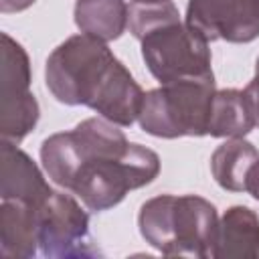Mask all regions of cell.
<instances>
[{"mask_svg":"<svg viewBox=\"0 0 259 259\" xmlns=\"http://www.w3.org/2000/svg\"><path fill=\"white\" fill-rule=\"evenodd\" d=\"M32 4H34V0H0V12L2 14L20 12V10H26Z\"/></svg>","mask_w":259,"mask_h":259,"instance_id":"17","label":"cell"},{"mask_svg":"<svg viewBox=\"0 0 259 259\" xmlns=\"http://www.w3.org/2000/svg\"><path fill=\"white\" fill-rule=\"evenodd\" d=\"M0 164V196L2 200H22L38 206L53 188L45 180L40 168L32 158L18 148V144L2 140Z\"/></svg>","mask_w":259,"mask_h":259,"instance_id":"9","label":"cell"},{"mask_svg":"<svg viewBox=\"0 0 259 259\" xmlns=\"http://www.w3.org/2000/svg\"><path fill=\"white\" fill-rule=\"evenodd\" d=\"M73 16L83 34L109 42L125 32L130 6L125 0H77Z\"/></svg>","mask_w":259,"mask_h":259,"instance_id":"12","label":"cell"},{"mask_svg":"<svg viewBox=\"0 0 259 259\" xmlns=\"http://www.w3.org/2000/svg\"><path fill=\"white\" fill-rule=\"evenodd\" d=\"M214 259H259V217L243 204L227 208L219 221Z\"/></svg>","mask_w":259,"mask_h":259,"instance_id":"11","label":"cell"},{"mask_svg":"<svg viewBox=\"0 0 259 259\" xmlns=\"http://www.w3.org/2000/svg\"><path fill=\"white\" fill-rule=\"evenodd\" d=\"M38 251L51 259L101 255L89 233V214L65 192L53 190L36 206Z\"/></svg>","mask_w":259,"mask_h":259,"instance_id":"7","label":"cell"},{"mask_svg":"<svg viewBox=\"0 0 259 259\" xmlns=\"http://www.w3.org/2000/svg\"><path fill=\"white\" fill-rule=\"evenodd\" d=\"M259 160L257 148L243 138H229L210 156V172L217 184L231 192H245L251 166Z\"/></svg>","mask_w":259,"mask_h":259,"instance_id":"13","label":"cell"},{"mask_svg":"<svg viewBox=\"0 0 259 259\" xmlns=\"http://www.w3.org/2000/svg\"><path fill=\"white\" fill-rule=\"evenodd\" d=\"M130 32L142 45L148 71L162 85L212 75L208 40L180 20L172 0L130 6Z\"/></svg>","mask_w":259,"mask_h":259,"instance_id":"3","label":"cell"},{"mask_svg":"<svg viewBox=\"0 0 259 259\" xmlns=\"http://www.w3.org/2000/svg\"><path fill=\"white\" fill-rule=\"evenodd\" d=\"M45 83L65 105H87L119 127H130L142 109L144 91L107 42L73 34L47 59Z\"/></svg>","mask_w":259,"mask_h":259,"instance_id":"2","label":"cell"},{"mask_svg":"<svg viewBox=\"0 0 259 259\" xmlns=\"http://www.w3.org/2000/svg\"><path fill=\"white\" fill-rule=\"evenodd\" d=\"M184 22L208 42H251L259 36V0H188Z\"/></svg>","mask_w":259,"mask_h":259,"instance_id":"8","label":"cell"},{"mask_svg":"<svg viewBox=\"0 0 259 259\" xmlns=\"http://www.w3.org/2000/svg\"><path fill=\"white\" fill-rule=\"evenodd\" d=\"M40 162L57 186L71 190L93 212L117 206L130 190L160 174V156L130 142L119 125L101 115L49 136L40 144Z\"/></svg>","mask_w":259,"mask_h":259,"instance_id":"1","label":"cell"},{"mask_svg":"<svg viewBox=\"0 0 259 259\" xmlns=\"http://www.w3.org/2000/svg\"><path fill=\"white\" fill-rule=\"evenodd\" d=\"M0 253L6 259H30L38 253L36 206L22 200H2Z\"/></svg>","mask_w":259,"mask_h":259,"instance_id":"10","label":"cell"},{"mask_svg":"<svg viewBox=\"0 0 259 259\" xmlns=\"http://www.w3.org/2000/svg\"><path fill=\"white\" fill-rule=\"evenodd\" d=\"M217 87L214 75L164 83L144 93L140 127L164 140L208 136V119Z\"/></svg>","mask_w":259,"mask_h":259,"instance_id":"5","label":"cell"},{"mask_svg":"<svg viewBox=\"0 0 259 259\" xmlns=\"http://www.w3.org/2000/svg\"><path fill=\"white\" fill-rule=\"evenodd\" d=\"M243 91L247 95V101H249V107H251L255 125H259V69H255V77L247 83V87Z\"/></svg>","mask_w":259,"mask_h":259,"instance_id":"15","label":"cell"},{"mask_svg":"<svg viewBox=\"0 0 259 259\" xmlns=\"http://www.w3.org/2000/svg\"><path fill=\"white\" fill-rule=\"evenodd\" d=\"M255 127V119L241 89H217L208 119L210 138H245Z\"/></svg>","mask_w":259,"mask_h":259,"instance_id":"14","label":"cell"},{"mask_svg":"<svg viewBox=\"0 0 259 259\" xmlns=\"http://www.w3.org/2000/svg\"><path fill=\"white\" fill-rule=\"evenodd\" d=\"M0 134L4 142L20 144L38 121V101L30 91V61L20 42L0 34Z\"/></svg>","mask_w":259,"mask_h":259,"instance_id":"6","label":"cell"},{"mask_svg":"<svg viewBox=\"0 0 259 259\" xmlns=\"http://www.w3.org/2000/svg\"><path fill=\"white\" fill-rule=\"evenodd\" d=\"M136 4H158V2H168V0H132Z\"/></svg>","mask_w":259,"mask_h":259,"instance_id":"18","label":"cell"},{"mask_svg":"<svg viewBox=\"0 0 259 259\" xmlns=\"http://www.w3.org/2000/svg\"><path fill=\"white\" fill-rule=\"evenodd\" d=\"M245 192H249L255 200H259V160H257V162L251 166V170H249Z\"/></svg>","mask_w":259,"mask_h":259,"instance_id":"16","label":"cell"},{"mask_svg":"<svg viewBox=\"0 0 259 259\" xmlns=\"http://www.w3.org/2000/svg\"><path fill=\"white\" fill-rule=\"evenodd\" d=\"M219 221L214 204L196 194H158L146 200L138 214L144 241L168 257H212Z\"/></svg>","mask_w":259,"mask_h":259,"instance_id":"4","label":"cell"}]
</instances>
